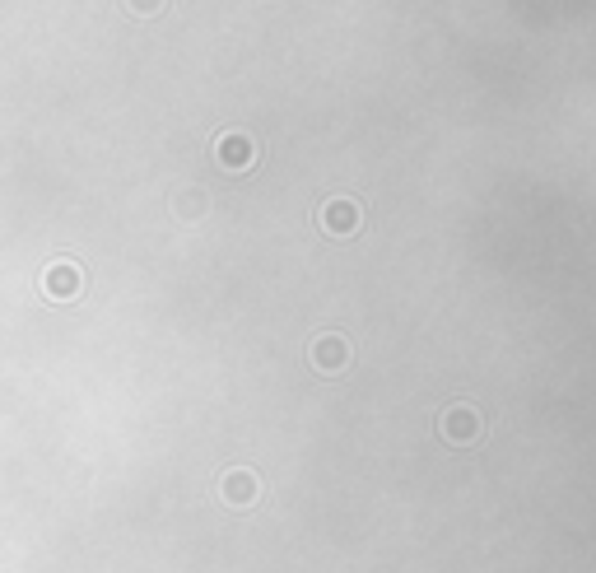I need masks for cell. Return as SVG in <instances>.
<instances>
[{"instance_id":"7a4b0ae2","label":"cell","mask_w":596,"mask_h":573,"mask_svg":"<svg viewBox=\"0 0 596 573\" xmlns=\"http://www.w3.org/2000/svg\"><path fill=\"white\" fill-rule=\"evenodd\" d=\"M312 364L322 373H340L345 364H350V345L340 341V336H322V341L312 345Z\"/></svg>"},{"instance_id":"3957f363","label":"cell","mask_w":596,"mask_h":573,"mask_svg":"<svg viewBox=\"0 0 596 573\" xmlns=\"http://www.w3.org/2000/svg\"><path fill=\"white\" fill-rule=\"evenodd\" d=\"M322 224L331 233H354V224H359V210H354V201H331L322 210Z\"/></svg>"},{"instance_id":"6da1fadb","label":"cell","mask_w":596,"mask_h":573,"mask_svg":"<svg viewBox=\"0 0 596 573\" xmlns=\"http://www.w3.org/2000/svg\"><path fill=\"white\" fill-rule=\"evenodd\" d=\"M438 429H443L447 443L466 448V443H475V438H480V415H475L471 406H447L443 420H438Z\"/></svg>"},{"instance_id":"277c9868","label":"cell","mask_w":596,"mask_h":573,"mask_svg":"<svg viewBox=\"0 0 596 573\" xmlns=\"http://www.w3.org/2000/svg\"><path fill=\"white\" fill-rule=\"evenodd\" d=\"M224 499H229V504H252V499H257V480L247 476V471H233V476L224 480Z\"/></svg>"}]
</instances>
